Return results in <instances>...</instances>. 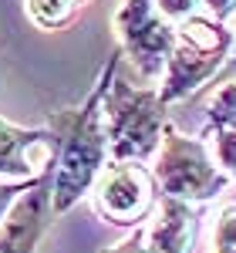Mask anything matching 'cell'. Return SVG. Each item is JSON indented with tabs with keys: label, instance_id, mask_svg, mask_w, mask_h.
<instances>
[{
	"label": "cell",
	"instance_id": "1",
	"mask_svg": "<svg viewBox=\"0 0 236 253\" xmlns=\"http://www.w3.org/2000/svg\"><path fill=\"white\" fill-rule=\"evenodd\" d=\"M118 64H121V54L115 51L98 71L95 88L78 105L58 108L47 118V132H51V145H54V162H51V210H54V216H64L71 206H78L98 182L101 169L112 162L101 98H105L108 78L115 75Z\"/></svg>",
	"mask_w": 236,
	"mask_h": 253
},
{
	"label": "cell",
	"instance_id": "2",
	"mask_svg": "<svg viewBox=\"0 0 236 253\" xmlns=\"http://www.w3.org/2000/svg\"><path fill=\"white\" fill-rule=\"evenodd\" d=\"M101 115L115 162H149L169 125V105L158 98V84H132L115 68L101 98Z\"/></svg>",
	"mask_w": 236,
	"mask_h": 253
},
{
	"label": "cell",
	"instance_id": "3",
	"mask_svg": "<svg viewBox=\"0 0 236 253\" xmlns=\"http://www.w3.org/2000/svg\"><path fill=\"white\" fill-rule=\"evenodd\" d=\"M233 47L236 38L223 20H213L209 14L182 20L176 27L165 75L158 81V98L165 105H179L193 98L206 81L223 75V68L233 58Z\"/></svg>",
	"mask_w": 236,
	"mask_h": 253
},
{
	"label": "cell",
	"instance_id": "4",
	"mask_svg": "<svg viewBox=\"0 0 236 253\" xmlns=\"http://www.w3.org/2000/svg\"><path fill=\"white\" fill-rule=\"evenodd\" d=\"M152 159H156V166H152L156 186L169 199L202 206V203H213L230 186V175L216 166L209 145L202 138L179 132L176 125H165L158 152Z\"/></svg>",
	"mask_w": 236,
	"mask_h": 253
},
{
	"label": "cell",
	"instance_id": "5",
	"mask_svg": "<svg viewBox=\"0 0 236 253\" xmlns=\"http://www.w3.org/2000/svg\"><path fill=\"white\" fill-rule=\"evenodd\" d=\"M112 27L118 38V54H125V61L145 81H162L176 41V24L158 14L156 0H118Z\"/></svg>",
	"mask_w": 236,
	"mask_h": 253
},
{
	"label": "cell",
	"instance_id": "6",
	"mask_svg": "<svg viewBox=\"0 0 236 253\" xmlns=\"http://www.w3.org/2000/svg\"><path fill=\"white\" fill-rule=\"evenodd\" d=\"M88 196H91L95 213L121 230L145 226L162 199L156 175L145 162H115V159L101 169L98 182L91 186Z\"/></svg>",
	"mask_w": 236,
	"mask_h": 253
},
{
	"label": "cell",
	"instance_id": "7",
	"mask_svg": "<svg viewBox=\"0 0 236 253\" xmlns=\"http://www.w3.org/2000/svg\"><path fill=\"white\" fill-rule=\"evenodd\" d=\"M51 219L54 210H51V166H47L0 223V253H34Z\"/></svg>",
	"mask_w": 236,
	"mask_h": 253
},
{
	"label": "cell",
	"instance_id": "8",
	"mask_svg": "<svg viewBox=\"0 0 236 253\" xmlns=\"http://www.w3.org/2000/svg\"><path fill=\"white\" fill-rule=\"evenodd\" d=\"M54 162L47 128H24L0 118V179H38Z\"/></svg>",
	"mask_w": 236,
	"mask_h": 253
},
{
	"label": "cell",
	"instance_id": "9",
	"mask_svg": "<svg viewBox=\"0 0 236 253\" xmlns=\"http://www.w3.org/2000/svg\"><path fill=\"white\" fill-rule=\"evenodd\" d=\"M145 243L152 253H196L199 243L196 206L162 196L149 226H145Z\"/></svg>",
	"mask_w": 236,
	"mask_h": 253
},
{
	"label": "cell",
	"instance_id": "10",
	"mask_svg": "<svg viewBox=\"0 0 236 253\" xmlns=\"http://www.w3.org/2000/svg\"><path fill=\"white\" fill-rule=\"evenodd\" d=\"M81 0H27V17L40 31H61L78 17Z\"/></svg>",
	"mask_w": 236,
	"mask_h": 253
},
{
	"label": "cell",
	"instance_id": "11",
	"mask_svg": "<svg viewBox=\"0 0 236 253\" xmlns=\"http://www.w3.org/2000/svg\"><path fill=\"white\" fill-rule=\"evenodd\" d=\"M202 135H209V152L216 159V166L236 182V125H219V128H202Z\"/></svg>",
	"mask_w": 236,
	"mask_h": 253
},
{
	"label": "cell",
	"instance_id": "12",
	"mask_svg": "<svg viewBox=\"0 0 236 253\" xmlns=\"http://www.w3.org/2000/svg\"><path fill=\"white\" fill-rule=\"evenodd\" d=\"M219 125H236V78L223 81L219 91L206 105V122L202 128H219Z\"/></svg>",
	"mask_w": 236,
	"mask_h": 253
},
{
	"label": "cell",
	"instance_id": "13",
	"mask_svg": "<svg viewBox=\"0 0 236 253\" xmlns=\"http://www.w3.org/2000/svg\"><path fill=\"white\" fill-rule=\"evenodd\" d=\"M213 253H236V203L223 206L213 223Z\"/></svg>",
	"mask_w": 236,
	"mask_h": 253
},
{
	"label": "cell",
	"instance_id": "14",
	"mask_svg": "<svg viewBox=\"0 0 236 253\" xmlns=\"http://www.w3.org/2000/svg\"><path fill=\"white\" fill-rule=\"evenodd\" d=\"M156 7H158V14L169 20V24H182V20H189V17H196L199 10H202V0H156Z\"/></svg>",
	"mask_w": 236,
	"mask_h": 253
},
{
	"label": "cell",
	"instance_id": "15",
	"mask_svg": "<svg viewBox=\"0 0 236 253\" xmlns=\"http://www.w3.org/2000/svg\"><path fill=\"white\" fill-rule=\"evenodd\" d=\"M34 186V179H0V223L7 219V213L14 210L20 196Z\"/></svg>",
	"mask_w": 236,
	"mask_h": 253
},
{
	"label": "cell",
	"instance_id": "16",
	"mask_svg": "<svg viewBox=\"0 0 236 253\" xmlns=\"http://www.w3.org/2000/svg\"><path fill=\"white\" fill-rule=\"evenodd\" d=\"M101 253H152L149 243H145V226L132 230L121 243H115V247H108V250H101Z\"/></svg>",
	"mask_w": 236,
	"mask_h": 253
},
{
	"label": "cell",
	"instance_id": "17",
	"mask_svg": "<svg viewBox=\"0 0 236 253\" xmlns=\"http://www.w3.org/2000/svg\"><path fill=\"white\" fill-rule=\"evenodd\" d=\"M202 7L213 20H223V24L236 14V0H202Z\"/></svg>",
	"mask_w": 236,
	"mask_h": 253
},
{
	"label": "cell",
	"instance_id": "18",
	"mask_svg": "<svg viewBox=\"0 0 236 253\" xmlns=\"http://www.w3.org/2000/svg\"><path fill=\"white\" fill-rule=\"evenodd\" d=\"M236 78V47H233V58H230V64L223 68V75H219V81H233Z\"/></svg>",
	"mask_w": 236,
	"mask_h": 253
}]
</instances>
